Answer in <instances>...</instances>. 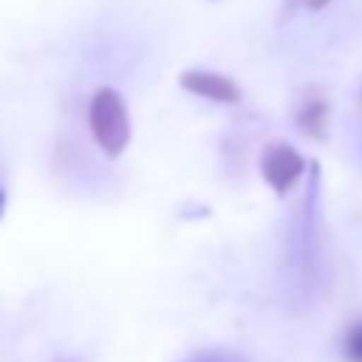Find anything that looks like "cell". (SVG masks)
I'll return each mask as SVG.
<instances>
[{
  "mask_svg": "<svg viewBox=\"0 0 362 362\" xmlns=\"http://www.w3.org/2000/svg\"><path fill=\"white\" fill-rule=\"evenodd\" d=\"M88 124H90L93 141L99 144V150L107 158H119L124 153V147L130 144L127 105H124L122 93L113 88H99L93 93L90 107H88Z\"/></svg>",
  "mask_w": 362,
  "mask_h": 362,
  "instance_id": "obj_1",
  "label": "cell"
},
{
  "mask_svg": "<svg viewBox=\"0 0 362 362\" xmlns=\"http://www.w3.org/2000/svg\"><path fill=\"white\" fill-rule=\"evenodd\" d=\"M303 170H305L303 156L291 144H286V141L266 144V150L260 153V175H263V181L277 195H286L297 184V178L303 175Z\"/></svg>",
  "mask_w": 362,
  "mask_h": 362,
  "instance_id": "obj_2",
  "label": "cell"
},
{
  "mask_svg": "<svg viewBox=\"0 0 362 362\" xmlns=\"http://www.w3.org/2000/svg\"><path fill=\"white\" fill-rule=\"evenodd\" d=\"M181 88L189 90L192 96H204V99H212V102H221V105H235L240 102V88L235 79L223 76V74H215V71H204V68H189L178 76Z\"/></svg>",
  "mask_w": 362,
  "mask_h": 362,
  "instance_id": "obj_3",
  "label": "cell"
},
{
  "mask_svg": "<svg viewBox=\"0 0 362 362\" xmlns=\"http://www.w3.org/2000/svg\"><path fill=\"white\" fill-rule=\"evenodd\" d=\"M325 124H328V105L320 96H311L300 105L297 110V127L311 136V139H325Z\"/></svg>",
  "mask_w": 362,
  "mask_h": 362,
  "instance_id": "obj_4",
  "label": "cell"
},
{
  "mask_svg": "<svg viewBox=\"0 0 362 362\" xmlns=\"http://www.w3.org/2000/svg\"><path fill=\"white\" fill-rule=\"evenodd\" d=\"M345 356L351 362H362V322H356L348 334H345Z\"/></svg>",
  "mask_w": 362,
  "mask_h": 362,
  "instance_id": "obj_5",
  "label": "cell"
},
{
  "mask_svg": "<svg viewBox=\"0 0 362 362\" xmlns=\"http://www.w3.org/2000/svg\"><path fill=\"white\" fill-rule=\"evenodd\" d=\"M184 362H243L232 354H221V351H206V354H198V356H189Z\"/></svg>",
  "mask_w": 362,
  "mask_h": 362,
  "instance_id": "obj_6",
  "label": "cell"
},
{
  "mask_svg": "<svg viewBox=\"0 0 362 362\" xmlns=\"http://www.w3.org/2000/svg\"><path fill=\"white\" fill-rule=\"evenodd\" d=\"M328 3H331V0H303V6H305L308 11H320V8L328 6Z\"/></svg>",
  "mask_w": 362,
  "mask_h": 362,
  "instance_id": "obj_7",
  "label": "cell"
},
{
  "mask_svg": "<svg viewBox=\"0 0 362 362\" xmlns=\"http://www.w3.org/2000/svg\"><path fill=\"white\" fill-rule=\"evenodd\" d=\"M3 212H6V189L0 187V218H3Z\"/></svg>",
  "mask_w": 362,
  "mask_h": 362,
  "instance_id": "obj_8",
  "label": "cell"
},
{
  "mask_svg": "<svg viewBox=\"0 0 362 362\" xmlns=\"http://www.w3.org/2000/svg\"><path fill=\"white\" fill-rule=\"evenodd\" d=\"M59 362H65V359H59Z\"/></svg>",
  "mask_w": 362,
  "mask_h": 362,
  "instance_id": "obj_9",
  "label": "cell"
}]
</instances>
